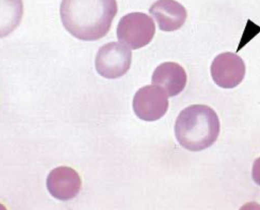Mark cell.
Wrapping results in <instances>:
<instances>
[{"label": "cell", "mask_w": 260, "mask_h": 210, "mask_svg": "<svg viewBox=\"0 0 260 210\" xmlns=\"http://www.w3.org/2000/svg\"><path fill=\"white\" fill-rule=\"evenodd\" d=\"M252 177L254 182L260 185V157L256 159L253 163Z\"/></svg>", "instance_id": "cell-11"}, {"label": "cell", "mask_w": 260, "mask_h": 210, "mask_svg": "<svg viewBox=\"0 0 260 210\" xmlns=\"http://www.w3.org/2000/svg\"><path fill=\"white\" fill-rule=\"evenodd\" d=\"M117 12L116 0H62L60 7L64 28L76 38L85 41L104 37Z\"/></svg>", "instance_id": "cell-1"}, {"label": "cell", "mask_w": 260, "mask_h": 210, "mask_svg": "<svg viewBox=\"0 0 260 210\" xmlns=\"http://www.w3.org/2000/svg\"><path fill=\"white\" fill-rule=\"evenodd\" d=\"M175 134L180 144L187 150L197 152L211 146L220 131L218 117L208 106L194 104L187 107L178 115Z\"/></svg>", "instance_id": "cell-2"}, {"label": "cell", "mask_w": 260, "mask_h": 210, "mask_svg": "<svg viewBox=\"0 0 260 210\" xmlns=\"http://www.w3.org/2000/svg\"><path fill=\"white\" fill-rule=\"evenodd\" d=\"M132 57V51L124 44L110 42L99 49L95 59V68L105 78H117L128 71Z\"/></svg>", "instance_id": "cell-4"}, {"label": "cell", "mask_w": 260, "mask_h": 210, "mask_svg": "<svg viewBox=\"0 0 260 210\" xmlns=\"http://www.w3.org/2000/svg\"><path fill=\"white\" fill-rule=\"evenodd\" d=\"M81 186V178L73 169L65 166L53 169L47 179V187L50 193L61 200H68L75 197Z\"/></svg>", "instance_id": "cell-7"}, {"label": "cell", "mask_w": 260, "mask_h": 210, "mask_svg": "<svg viewBox=\"0 0 260 210\" xmlns=\"http://www.w3.org/2000/svg\"><path fill=\"white\" fill-rule=\"evenodd\" d=\"M168 97L164 90L156 85L143 86L134 96V112L142 120L156 121L162 117L168 110Z\"/></svg>", "instance_id": "cell-5"}, {"label": "cell", "mask_w": 260, "mask_h": 210, "mask_svg": "<svg viewBox=\"0 0 260 210\" xmlns=\"http://www.w3.org/2000/svg\"><path fill=\"white\" fill-rule=\"evenodd\" d=\"M210 70L212 79L218 86L232 88L243 80L246 67L241 57L234 53L226 52L215 57Z\"/></svg>", "instance_id": "cell-6"}, {"label": "cell", "mask_w": 260, "mask_h": 210, "mask_svg": "<svg viewBox=\"0 0 260 210\" xmlns=\"http://www.w3.org/2000/svg\"><path fill=\"white\" fill-rule=\"evenodd\" d=\"M1 9V35L5 37L19 24L23 14L22 0H4Z\"/></svg>", "instance_id": "cell-10"}, {"label": "cell", "mask_w": 260, "mask_h": 210, "mask_svg": "<svg viewBox=\"0 0 260 210\" xmlns=\"http://www.w3.org/2000/svg\"><path fill=\"white\" fill-rule=\"evenodd\" d=\"M160 30L172 32L180 28L187 18L185 8L175 0H157L149 10Z\"/></svg>", "instance_id": "cell-9"}, {"label": "cell", "mask_w": 260, "mask_h": 210, "mask_svg": "<svg viewBox=\"0 0 260 210\" xmlns=\"http://www.w3.org/2000/svg\"><path fill=\"white\" fill-rule=\"evenodd\" d=\"M152 84L164 90L168 97L178 95L184 88L187 82L186 73L179 64L165 62L157 66L151 79Z\"/></svg>", "instance_id": "cell-8"}, {"label": "cell", "mask_w": 260, "mask_h": 210, "mask_svg": "<svg viewBox=\"0 0 260 210\" xmlns=\"http://www.w3.org/2000/svg\"><path fill=\"white\" fill-rule=\"evenodd\" d=\"M155 32L151 17L142 12H132L123 16L118 23L117 36L119 42L132 49L149 44Z\"/></svg>", "instance_id": "cell-3"}]
</instances>
